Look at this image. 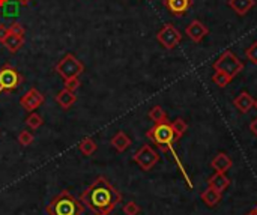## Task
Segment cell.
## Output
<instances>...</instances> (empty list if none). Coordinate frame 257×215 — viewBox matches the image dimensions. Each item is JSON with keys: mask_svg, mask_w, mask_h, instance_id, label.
Segmentation results:
<instances>
[{"mask_svg": "<svg viewBox=\"0 0 257 215\" xmlns=\"http://www.w3.org/2000/svg\"><path fill=\"white\" fill-rule=\"evenodd\" d=\"M80 200L95 215H110L122 202V194L106 176H98L83 192Z\"/></svg>", "mask_w": 257, "mask_h": 215, "instance_id": "obj_1", "label": "cell"}, {"mask_svg": "<svg viewBox=\"0 0 257 215\" xmlns=\"http://www.w3.org/2000/svg\"><path fill=\"white\" fill-rule=\"evenodd\" d=\"M84 204L82 200L74 197L70 191L64 190L52 198L47 204L48 215H82Z\"/></svg>", "mask_w": 257, "mask_h": 215, "instance_id": "obj_2", "label": "cell"}, {"mask_svg": "<svg viewBox=\"0 0 257 215\" xmlns=\"http://www.w3.org/2000/svg\"><path fill=\"white\" fill-rule=\"evenodd\" d=\"M146 137L149 140H152L162 152L172 150L173 149V142L176 140L174 132H173V128H172V125H170L168 120L155 124V126L150 128L146 132Z\"/></svg>", "mask_w": 257, "mask_h": 215, "instance_id": "obj_3", "label": "cell"}, {"mask_svg": "<svg viewBox=\"0 0 257 215\" xmlns=\"http://www.w3.org/2000/svg\"><path fill=\"white\" fill-rule=\"evenodd\" d=\"M214 70L224 72L226 76H228L232 80L244 70V64L239 60V58L236 54H233L230 50L224 52L214 64Z\"/></svg>", "mask_w": 257, "mask_h": 215, "instance_id": "obj_4", "label": "cell"}, {"mask_svg": "<svg viewBox=\"0 0 257 215\" xmlns=\"http://www.w3.org/2000/svg\"><path fill=\"white\" fill-rule=\"evenodd\" d=\"M56 72L64 78H74V77H80L84 72V65L71 53L65 54L56 65Z\"/></svg>", "mask_w": 257, "mask_h": 215, "instance_id": "obj_5", "label": "cell"}, {"mask_svg": "<svg viewBox=\"0 0 257 215\" xmlns=\"http://www.w3.org/2000/svg\"><path fill=\"white\" fill-rule=\"evenodd\" d=\"M23 83V76L10 64L0 68V92H16Z\"/></svg>", "mask_w": 257, "mask_h": 215, "instance_id": "obj_6", "label": "cell"}, {"mask_svg": "<svg viewBox=\"0 0 257 215\" xmlns=\"http://www.w3.org/2000/svg\"><path fill=\"white\" fill-rule=\"evenodd\" d=\"M134 162L138 164V167L144 172H149L150 168H154V166L160 161V155L158 152L150 146V144H144L132 156Z\"/></svg>", "mask_w": 257, "mask_h": 215, "instance_id": "obj_7", "label": "cell"}, {"mask_svg": "<svg viewBox=\"0 0 257 215\" xmlns=\"http://www.w3.org/2000/svg\"><path fill=\"white\" fill-rule=\"evenodd\" d=\"M156 40L158 42L167 48V50H173L174 47H178L182 41V34L173 26V24H164L161 28V30L156 34Z\"/></svg>", "mask_w": 257, "mask_h": 215, "instance_id": "obj_8", "label": "cell"}, {"mask_svg": "<svg viewBox=\"0 0 257 215\" xmlns=\"http://www.w3.org/2000/svg\"><path fill=\"white\" fill-rule=\"evenodd\" d=\"M44 95L36 89V88H32V89H29L23 96H22V100H20V104H22V107L26 110V112H35L40 106H42V102H44Z\"/></svg>", "mask_w": 257, "mask_h": 215, "instance_id": "obj_9", "label": "cell"}, {"mask_svg": "<svg viewBox=\"0 0 257 215\" xmlns=\"http://www.w3.org/2000/svg\"><path fill=\"white\" fill-rule=\"evenodd\" d=\"M23 10V4L18 2V0H8L6 4H4L0 6V16H2L4 20H10V22H16Z\"/></svg>", "mask_w": 257, "mask_h": 215, "instance_id": "obj_10", "label": "cell"}, {"mask_svg": "<svg viewBox=\"0 0 257 215\" xmlns=\"http://www.w3.org/2000/svg\"><path fill=\"white\" fill-rule=\"evenodd\" d=\"M164 6L172 16L182 17L192 6V0H164Z\"/></svg>", "mask_w": 257, "mask_h": 215, "instance_id": "obj_11", "label": "cell"}, {"mask_svg": "<svg viewBox=\"0 0 257 215\" xmlns=\"http://www.w3.org/2000/svg\"><path fill=\"white\" fill-rule=\"evenodd\" d=\"M185 34H186V36H188L192 42H200V41L209 34V29H208L202 22L192 20V22L186 26Z\"/></svg>", "mask_w": 257, "mask_h": 215, "instance_id": "obj_12", "label": "cell"}, {"mask_svg": "<svg viewBox=\"0 0 257 215\" xmlns=\"http://www.w3.org/2000/svg\"><path fill=\"white\" fill-rule=\"evenodd\" d=\"M227 5L234 14H238L239 17H244L246 16V12H250L254 8L256 0H228Z\"/></svg>", "mask_w": 257, "mask_h": 215, "instance_id": "obj_13", "label": "cell"}, {"mask_svg": "<svg viewBox=\"0 0 257 215\" xmlns=\"http://www.w3.org/2000/svg\"><path fill=\"white\" fill-rule=\"evenodd\" d=\"M234 107L240 112V113H248L252 107H254V98L248 94V92H240L234 100H233Z\"/></svg>", "mask_w": 257, "mask_h": 215, "instance_id": "obj_14", "label": "cell"}, {"mask_svg": "<svg viewBox=\"0 0 257 215\" xmlns=\"http://www.w3.org/2000/svg\"><path fill=\"white\" fill-rule=\"evenodd\" d=\"M228 185H230V179L226 176V173L215 172V174H212V176L208 179V186L216 190L218 192H222Z\"/></svg>", "mask_w": 257, "mask_h": 215, "instance_id": "obj_15", "label": "cell"}, {"mask_svg": "<svg viewBox=\"0 0 257 215\" xmlns=\"http://www.w3.org/2000/svg\"><path fill=\"white\" fill-rule=\"evenodd\" d=\"M56 102L64 108V110H68L71 108L76 102H77V96H76V92L72 90H68V89H64L60 90L58 95H56Z\"/></svg>", "mask_w": 257, "mask_h": 215, "instance_id": "obj_16", "label": "cell"}, {"mask_svg": "<svg viewBox=\"0 0 257 215\" xmlns=\"http://www.w3.org/2000/svg\"><path fill=\"white\" fill-rule=\"evenodd\" d=\"M210 166H212V168H214L215 172L226 173V172L232 167V160H230V156H228L227 154L220 152V154L215 155V158L212 160Z\"/></svg>", "mask_w": 257, "mask_h": 215, "instance_id": "obj_17", "label": "cell"}, {"mask_svg": "<svg viewBox=\"0 0 257 215\" xmlns=\"http://www.w3.org/2000/svg\"><path fill=\"white\" fill-rule=\"evenodd\" d=\"M112 146L118 150V152H125L130 146H131V138L124 132V131H119L116 132L112 140H110Z\"/></svg>", "mask_w": 257, "mask_h": 215, "instance_id": "obj_18", "label": "cell"}, {"mask_svg": "<svg viewBox=\"0 0 257 215\" xmlns=\"http://www.w3.org/2000/svg\"><path fill=\"white\" fill-rule=\"evenodd\" d=\"M2 44L8 48V52H10V53L16 54V53H17V52H20V48L24 46V36H18V35H12V34H10V35L6 36V40H5Z\"/></svg>", "mask_w": 257, "mask_h": 215, "instance_id": "obj_19", "label": "cell"}, {"mask_svg": "<svg viewBox=\"0 0 257 215\" xmlns=\"http://www.w3.org/2000/svg\"><path fill=\"white\" fill-rule=\"evenodd\" d=\"M221 194L222 192H218L216 190H214V188H209L208 186V190H204L203 192H202V200L206 203V206H209V208H214V206H216L218 203H220V200H221Z\"/></svg>", "mask_w": 257, "mask_h": 215, "instance_id": "obj_20", "label": "cell"}, {"mask_svg": "<svg viewBox=\"0 0 257 215\" xmlns=\"http://www.w3.org/2000/svg\"><path fill=\"white\" fill-rule=\"evenodd\" d=\"M78 149H80V152H82L83 155L90 156V155H94V154L96 152L98 146H96V143H95L90 137H86V138H83V140L80 142Z\"/></svg>", "mask_w": 257, "mask_h": 215, "instance_id": "obj_21", "label": "cell"}, {"mask_svg": "<svg viewBox=\"0 0 257 215\" xmlns=\"http://www.w3.org/2000/svg\"><path fill=\"white\" fill-rule=\"evenodd\" d=\"M170 125H172V128H173V132H174L176 140H179V138L186 132V130H188V124H186V120H184L182 118L174 119L173 122H170Z\"/></svg>", "mask_w": 257, "mask_h": 215, "instance_id": "obj_22", "label": "cell"}, {"mask_svg": "<svg viewBox=\"0 0 257 215\" xmlns=\"http://www.w3.org/2000/svg\"><path fill=\"white\" fill-rule=\"evenodd\" d=\"M148 116H149V119H150V120H154L155 124H160V122L167 120V113L164 112V108H162L161 106H155V107H152V108L149 110Z\"/></svg>", "mask_w": 257, "mask_h": 215, "instance_id": "obj_23", "label": "cell"}, {"mask_svg": "<svg viewBox=\"0 0 257 215\" xmlns=\"http://www.w3.org/2000/svg\"><path fill=\"white\" fill-rule=\"evenodd\" d=\"M26 124H28V126H29V128H32V130H38L40 126H42L44 119H42V116H41V114H38V113L32 112V113L28 116Z\"/></svg>", "mask_w": 257, "mask_h": 215, "instance_id": "obj_24", "label": "cell"}, {"mask_svg": "<svg viewBox=\"0 0 257 215\" xmlns=\"http://www.w3.org/2000/svg\"><path fill=\"white\" fill-rule=\"evenodd\" d=\"M212 82H214V84H216L218 88H226V86L232 82V78H230L228 76H226L224 72L215 71V74L212 76Z\"/></svg>", "mask_w": 257, "mask_h": 215, "instance_id": "obj_25", "label": "cell"}, {"mask_svg": "<svg viewBox=\"0 0 257 215\" xmlns=\"http://www.w3.org/2000/svg\"><path fill=\"white\" fill-rule=\"evenodd\" d=\"M32 142H34V134L32 132H29L26 130L20 131V134H18V143L22 146H29V144H32Z\"/></svg>", "mask_w": 257, "mask_h": 215, "instance_id": "obj_26", "label": "cell"}, {"mask_svg": "<svg viewBox=\"0 0 257 215\" xmlns=\"http://www.w3.org/2000/svg\"><path fill=\"white\" fill-rule=\"evenodd\" d=\"M245 56H246V59H248L251 64L257 65V42H252V44L246 48Z\"/></svg>", "mask_w": 257, "mask_h": 215, "instance_id": "obj_27", "label": "cell"}, {"mask_svg": "<svg viewBox=\"0 0 257 215\" xmlns=\"http://www.w3.org/2000/svg\"><path fill=\"white\" fill-rule=\"evenodd\" d=\"M8 28H10V34H12V35H18V36H24L26 35L24 26L22 23H18V22H12V24H10Z\"/></svg>", "mask_w": 257, "mask_h": 215, "instance_id": "obj_28", "label": "cell"}, {"mask_svg": "<svg viewBox=\"0 0 257 215\" xmlns=\"http://www.w3.org/2000/svg\"><path fill=\"white\" fill-rule=\"evenodd\" d=\"M140 206L136 203V202H128L125 206H124V214L125 215H138L140 214Z\"/></svg>", "mask_w": 257, "mask_h": 215, "instance_id": "obj_29", "label": "cell"}, {"mask_svg": "<svg viewBox=\"0 0 257 215\" xmlns=\"http://www.w3.org/2000/svg\"><path fill=\"white\" fill-rule=\"evenodd\" d=\"M78 88H80V80H78V77H74V78H68V80H65V89L76 92Z\"/></svg>", "mask_w": 257, "mask_h": 215, "instance_id": "obj_30", "label": "cell"}, {"mask_svg": "<svg viewBox=\"0 0 257 215\" xmlns=\"http://www.w3.org/2000/svg\"><path fill=\"white\" fill-rule=\"evenodd\" d=\"M8 35H10V28L5 24H0V42H4Z\"/></svg>", "mask_w": 257, "mask_h": 215, "instance_id": "obj_31", "label": "cell"}, {"mask_svg": "<svg viewBox=\"0 0 257 215\" xmlns=\"http://www.w3.org/2000/svg\"><path fill=\"white\" fill-rule=\"evenodd\" d=\"M250 130H251V132L257 137V118L250 124Z\"/></svg>", "mask_w": 257, "mask_h": 215, "instance_id": "obj_32", "label": "cell"}, {"mask_svg": "<svg viewBox=\"0 0 257 215\" xmlns=\"http://www.w3.org/2000/svg\"><path fill=\"white\" fill-rule=\"evenodd\" d=\"M18 2H22V4H23V6H26V5L30 2V0H18Z\"/></svg>", "mask_w": 257, "mask_h": 215, "instance_id": "obj_33", "label": "cell"}, {"mask_svg": "<svg viewBox=\"0 0 257 215\" xmlns=\"http://www.w3.org/2000/svg\"><path fill=\"white\" fill-rule=\"evenodd\" d=\"M246 215H257V210H256V209H252V210H250Z\"/></svg>", "mask_w": 257, "mask_h": 215, "instance_id": "obj_34", "label": "cell"}, {"mask_svg": "<svg viewBox=\"0 0 257 215\" xmlns=\"http://www.w3.org/2000/svg\"><path fill=\"white\" fill-rule=\"evenodd\" d=\"M8 2V0H0V6H2L4 4H6Z\"/></svg>", "mask_w": 257, "mask_h": 215, "instance_id": "obj_35", "label": "cell"}, {"mask_svg": "<svg viewBox=\"0 0 257 215\" xmlns=\"http://www.w3.org/2000/svg\"><path fill=\"white\" fill-rule=\"evenodd\" d=\"M254 107L257 108V100H254Z\"/></svg>", "mask_w": 257, "mask_h": 215, "instance_id": "obj_36", "label": "cell"}, {"mask_svg": "<svg viewBox=\"0 0 257 215\" xmlns=\"http://www.w3.org/2000/svg\"><path fill=\"white\" fill-rule=\"evenodd\" d=\"M254 209H256V210H257V204H256V208H254Z\"/></svg>", "mask_w": 257, "mask_h": 215, "instance_id": "obj_37", "label": "cell"}]
</instances>
